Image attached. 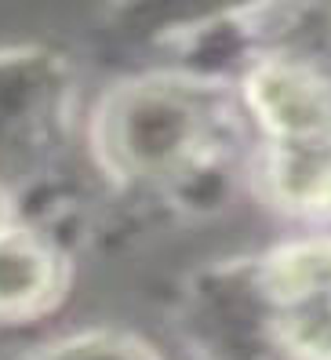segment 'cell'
I'll list each match as a JSON object with an SVG mask.
<instances>
[{
	"label": "cell",
	"instance_id": "2",
	"mask_svg": "<svg viewBox=\"0 0 331 360\" xmlns=\"http://www.w3.org/2000/svg\"><path fill=\"white\" fill-rule=\"evenodd\" d=\"M73 124V66L44 44L0 48V189L37 182Z\"/></svg>",
	"mask_w": 331,
	"mask_h": 360
},
{
	"label": "cell",
	"instance_id": "1",
	"mask_svg": "<svg viewBox=\"0 0 331 360\" xmlns=\"http://www.w3.org/2000/svg\"><path fill=\"white\" fill-rule=\"evenodd\" d=\"M230 135V102L179 73H150L110 88L95 105V157L113 179L160 182L208 164Z\"/></svg>",
	"mask_w": 331,
	"mask_h": 360
},
{
	"label": "cell",
	"instance_id": "8",
	"mask_svg": "<svg viewBox=\"0 0 331 360\" xmlns=\"http://www.w3.org/2000/svg\"><path fill=\"white\" fill-rule=\"evenodd\" d=\"M15 222V207H11V197L0 189V229H8Z\"/></svg>",
	"mask_w": 331,
	"mask_h": 360
},
{
	"label": "cell",
	"instance_id": "6",
	"mask_svg": "<svg viewBox=\"0 0 331 360\" xmlns=\"http://www.w3.org/2000/svg\"><path fill=\"white\" fill-rule=\"evenodd\" d=\"M266 175L284 207L302 215H331V135L270 142Z\"/></svg>",
	"mask_w": 331,
	"mask_h": 360
},
{
	"label": "cell",
	"instance_id": "7",
	"mask_svg": "<svg viewBox=\"0 0 331 360\" xmlns=\"http://www.w3.org/2000/svg\"><path fill=\"white\" fill-rule=\"evenodd\" d=\"M33 360H157V356L124 335H80L44 349Z\"/></svg>",
	"mask_w": 331,
	"mask_h": 360
},
{
	"label": "cell",
	"instance_id": "5",
	"mask_svg": "<svg viewBox=\"0 0 331 360\" xmlns=\"http://www.w3.org/2000/svg\"><path fill=\"white\" fill-rule=\"evenodd\" d=\"M70 269L51 240L30 226L0 229V324H26L66 295Z\"/></svg>",
	"mask_w": 331,
	"mask_h": 360
},
{
	"label": "cell",
	"instance_id": "3",
	"mask_svg": "<svg viewBox=\"0 0 331 360\" xmlns=\"http://www.w3.org/2000/svg\"><path fill=\"white\" fill-rule=\"evenodd\" d=\"M262 291L280 346L299 360H331V240L273 251Z\"/></svg>",
	"mask_w": 331,
	"mask_h": 360
},
{
	"label": "cell",
	"instance_id": "4",
	"mask_svg": "<svg viewBox=\"0 0 331 360\" xmlns=\"http://www.w3.org/2000/svg\"><path fill=\"white\" fill-rule=\"evenodd\" d=\"M244 98L270 142L331 135V88L309 66L266 58L247 77Z\"/></svg>",
	"mask_w": 331,
	"mask_h": 360
}]
</instances>
